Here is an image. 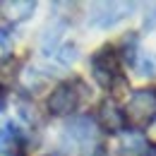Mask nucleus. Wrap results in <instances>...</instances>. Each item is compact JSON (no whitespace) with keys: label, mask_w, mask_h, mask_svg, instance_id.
Masks as SVG:
<instances>
[{"label":"nucleus","mask_w":156,"mask_h":156,"mask_svg":"<svg viewBox=\"0 0 156 156\" xmlns=\"http://www.w3.org/2000/svg\"><path fill=\"white\" fill-rule=\"evenodd\" d=\"M65 29H67L65 22H55V24H51L43 31V36H41V53L43 55L58 53V46H60V41H62V36H65Z\"/></svg>","instance_id":"nucleus-7"},{"label":"nucleus","mask_w":156,"mask_h":156,"mask_svg":"<svg viewBox=\"0 0 156 156\" xmlns=\"http://www.w3.org/2000/svg\"><path fill=\"white\" fill-rule=\"evenodd\" d=\"M147 156H156V144H149V149H147Z\"/></svg>","instance_id":"nucleus-19"},{"label":"nucleus","mask_w":156,"mask_h":156,"mask_svg":"<svg viewBox=\"0 0 156 156\" xmlns=\"http://www.w3.org/2000/svg\"><path fill=\"white\" fill-rule=\"evenodd\" d=\"M118 67H120V60H118V51L113 46H101L91 55V75L101 89H108L111 82L120 75Z\"/></svg>","instance_id":"nucleus-2"},{"label":"nucleus","mask_w":156,"mask_h":156,"mask_svg":"<svg viewBox=\"0 0 156 156\" xmlns=\"http://www.w3.org/2000/svg\"><path fill=\"white\" fill-rule=\"evenodd\" d=\"M65 137H70L79 147H89V151L98 144L96 142V125H94L91 118H87V115L70 120L65 125ZM89 151H87V156H89Z\"/></svg>","instance_id":"nucleus-5"},{"label":"nucleus","mask_w":156,"mask_h":156,"mask_svg":"<svg viewBox=\"0 0 156 156\" xmlns=\"http://www.w3.org/2000/svg\"><path fill=\"white\" fill-rule=\"evenodd\" d=\"M2 108H5V91L0 89V113H2Z\"/></svg>","instance_id":"nucleus-20"},{"label":"nucleus","mask_w":156,"mask_h":156,"mask_svg":"<svg viewBox=\"0 0 156 156\" xmlns=\"http://www.w3.org/2000/svg\"><path fill=\"white\" fill-rule=\"evenodd\" d=\"M137 34H127L122 43H120V58L125 60L127 65H132L135 67V60H137Z\"/></svg>","instance_id":"nucleus-11"},{"label":"nucleus","mask_w":156,"mask_h":156,"mask_svg":"<svg viewBox=\"0 0 156 156\" xmlns=\"http://www.w3.org/2000/svg\"><path fill=\"white\" fill-rule=\"evenodd\" d=\"M7 36H10V29L7 27H0V46L7 43Z\"/></svg>","instance_id":"nucleus-18"},{"label":"nucleus","mask_w":156,"mask_h":156,"mask_svg":"<svg viewBox=\"0 0 156 156\" xmlns=\"http://www.w3.org/2000/svg\"><path fill=\"white\" fill-rule=\"evenodd\" d=\"M48 156H58V154H48Z\"/></svg>","instance_id":"nucleus-22"},{"label":"nucleus","mask_w":156,"mask_h":156,"mask_svg":"<svg viewBox=\"0 0 156 156\" xmlns=\"http://www.w3.org/2000/svg\"><path fill=\"white\" fill-rule=\"evenodd\" d=\"M122 115H125V125L130 122L135 130H144L156 118V89H137L130 96Z\"/></svg>","instance_id":"nucleus-1"},{"label":"nucleus","mask_w":156,"mask_h":156,"mask_svg":"<svg viewBox=\"0 0 156 156\" xmlns=\"http://www.w3.org/2000/svg\"><path fill=\"white\" fill-rule=\"evenodd\" d=\"M5 10H7V17L12 22H24L34 15L36 2L34 0H15V2H5Z\"/></svg>","instance_id":"nucleus-8"},{"label":"nucleus","mask_w":156,"mask_h":156,"mask_svg":"<svg viewBox=\"0 0 156 156\" xmlns=\"http://www.w3.org/2000/svg\"><path fill=\"white\" fill-rule=\"evenodd\" d=\"M147 139L139 135V132H132L122 139V147H120V156H147Z\"/></svg>","instance_id":"nucleus-9"},{"label":"nucleus","mask_w":156,"mask_h":156,"mask_svg":"<svg viewBox=\"0 0 156 156\" xmlns=\"http://www.w3.org/2000/svg\"><path fill=\"white\" fill-rule=\"evenodd\" d=\"M135 7H137L135 2H96V5H91L89 24L96 29H108L120 20L130 17Z\"/></svg>","instance_id":"nucleus-3"},{"label":"nucleus","mask_w":156,"mask_h":156,"mask_svg":"<svg viewBox=\"0 0 156 156\" xmlns=\"http://www.w3.org/2000/svg\"><path fill=\"white\" fill-rule=\"evenodd\" d=\"M10 156H24V154H22V151H12Z\"/></svg>","instance_id":"nucleus-21"},{"label":"nucleus","mask_w":156,"mask_h":156,"mask_svg":"<svg viewBox=\"0 0 156 156\" xmlns=\"http://www.w3.org/2000/svg\"><path fill=\"white\" fill-rule=\"evenodd\" d=\"M79 103V96H77V89L72 87V84H58L53 91H51V96L46 101V111L51 113V115H70L75 108H77Z\"/></svg>","instance_id":"nucleus-4"},{"label":"nucleus","mask_w":156,"mask_h":156,"mask_svg":"<svg viewBox=\"0 0 156 156\" xmlns=\"http://www.w3.org/2000/svg\"><path fill=\"white\" fill-rule=\"evenodd\" d=\"M77 46L75 43H70V46H62V51H58V58L60 62H65V65H70V62H75L77 60Z\"/></svg>","instance_id":"nucleus-14"},{"label":"nucleus","mask_w":156,"mask_h":156,"mask_svg":"<svg viewBox=\"0 0 156 156\" xmlns=\"http://www.w3.org/2000/svg\"><path fill=\"white\" fill-rule=\"evenodd\" d=\"M108 89L113 91V96H115V98H120L125 91H127V79L122 77V75H118V77L111 82V87H108Z\"/></svg>","instance_id":"nucleus-16"},{"label":"nucleus","mask_w":156,"mask_h":156,"mask_svg":"<svg viewBox=\"0 0 156 156\" xmlns=\"http://www.w3.org/2000/svg\"><path fill=\"white\" fill-rule=\"evenodd\" d=\"M135 67L139 75H147V77H154L156 75V58L151 53H147V51H142V53H137V60H135Z\"/></svg>","instance_id":"nucleus-12"},{"label":"nucleus","mask_w":156,"mask_h":156,"mask_svg":"<svg viewBox=\"0 0 156 156\" xmlns=\"http://www.w3.org/2000/svg\"><path fill=\"white\" fill-rule=\"evenodd\" d=\"M156 29V2L147 5V15H144V31H154Z\"/></svg>","instance_id":"nucleus-15"},{"label":"nucleus","mask_w":156,"mask_h":156,"mask_svg":"<svg viewBox=\"0 0 156 156\" xmlns=\"http://www.w3.org/2000/svg\"><path fill=\"white\" fill-rule=\"evenodd\" d=\"M96 120L108 135H118V132H122V127H125V115H122V111L115 106V101H108V98L101 101Z\"/></svg>","instance_id":"nucleus-6"},{"label":"nucleus","mask_w":156,"mask_h":156,"mask_svg":"<svg viewBox=\"0 0 156 156\" xmlns=\"http://www.w3.org/2000/svg\"><path fill=\"white\" fill-rule=\"evenodd\" d=\"M20 147V135H17V127L10 122L5 127H0V154L10 156L12 151H17Z\"/></svg>","instance_id":"nucleus-10"},{"label":"nucleus","mask_w":156,"mask_h":156,"mask_svg":"<svg viewBox=\"0 0 156 156\" xmlns=\"http://www.w3.org/2000/svg\"><path fill=\"white\" fill-rule=\"evenodd\" d=\"M20 113L27 118V122H29V125H41V122H43V120L36 115V108H34V103L29 106V103H24V101H22V103H20Z\"/></svg>","instance_id":"nucleus-13"},{"label":"nucleus","mask_w":156,"mask_h":156,"mask_svg":"<svg viewBox=\"0 0 156 156\" xmlns=\"http://www.w3.org/2000/svg\"><path fill=\"white\" fill-rule=\"evenodd\" d=\"M89 156H108V149H106V144H101V142H98L96 147L89 151Z\"/></svg>","instance_id":"nucleus-17"}]
</instances>
